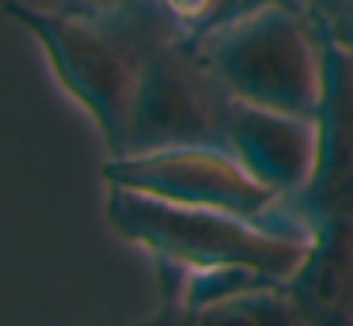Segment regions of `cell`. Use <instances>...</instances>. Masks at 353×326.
Masks as SVG:
<instances>
[{"label":"cell","instance_id":"6da1fadb","mask_svg":"<svg viewBox=\"0 0 353 326\" xmlns=\"http://www.w3.org/2000/svg\"><path fill=\"white\" fill-rule=\"evenodd\" d=\"M4 15L39 42L57 83L95 121L107 152L122 156L145 53L168 27L156 8L137 0L114 15H77L27 0H4Z\"/></svg>","mask_w":353,"mask_h":326},{"label":"cell","instance_id":"7a4b0ae2","mask_svg":"<svg viewBox=\"0 0 353 326\" xmlns=\"http://www.w3.org/2000/svg\"><path fill=\"white\" fill-rule=\"evenodd\" d=\"M103 212L114 235L152 254L156 265H175L186 273L243 269L285 281L312 247V227L304 220L274 227L262 216L179 205L125 186H107Z\"/></svg>","mask_w":353,"mask_h":326},{"label":"cell","instance_id":"3957f363","mask_svg":"<svg viewBox=\"0 0 353 326\" xmlns=\"http://www.w3.org/2000/svg\"><path fill=\"white\" fill-rule=\"evenodd\" d=\"M323 27L300 4H266L201 42L232 99L315 118L323 99Z\"/></svg>","mask_w":353,"mask_h":326},{"label":"cell","instance_id":"277c9868","mask_svg":"<svg viewBox=\"0 0 353 326\" xmlns=\"http://www.w3.org/2000/svg\"><path fill=\"white\" fill-rule=\"evenodd\" d=\"M228 110L232 95L209 68L201 45L163 27L141 65L125 152L171 148V144H224Z\"/></svg>","mask_w":353,"mask_h":326},{"label":"cell","instance_id":"5b68a950","mask_svg":"<svg viewBox=\"0 0 353 326\" xmlns=\"http://www.w3.org/2000/svg\"><path fill=\"white\" fill-rule=\"evenodd\" d=\"M107 186H125L179 205H205L236 216H266L277 197L224 144H171L125 152L103 163Z\"/></svg>","mask_w":353,"mask_h":326},{"label":"cell","instance_id":"8992f818","mask_svg":"<svg viewBox=\"0 0 353 326\" xmlns=\"http://www.w3.org/2000/svg\"><path fill=\"white\" fill-rule=\"evenodd\" d=\"M327 34V30H323ZM319 152L307 186L292 201L307 227L334 216L353 220V50L338 38H323V99L315 110Z\"/></svg>","mask_w":353,"mask_h":326},{"label":"cell","instance_id":"52a82bcc","mask_svg":"<svg viewBox=\"0 0 353 326\" xmlns=\"http://www.w3.org/2000/svg\"><path fill=\"white\" fill-rule=\"evenodd\" d=\"M224 148L277 197L289 201L307 186L319 152V125L315 118L285 110H266L232 99L228 125H224Z\"/></svg>","mask_w":353,"mask_h":326},{"label":"cell","instance_id":"ba28073f","mask_svg":"<svg viewBox=\"0 0 353 326\" xmlns=\"http://www.w3.org/2000/svg\"><path fill=\"white\" fill-rule=\"evenodd\" d=\"M312 326H353V220L334 216L312 227V247L285 277Z\"/></svg>","mask_w":353,"mask_h":326},{"label":"cell","instance_id":"9c48e42d","mask_svg":"<svg viewBox=\"0 0 353 326\" xmlns=\"http://www.w3.org/2000/svg\"><path fill=\"white\" fill-rule=\"evenodd\" d=\"M141 326H312V318L285 281L251 277L201 303H160Z\"/></svg>","mask_w":353,"mask_h":326},{"label":"cell","instance_id":"30bf717a","mask_svg":"<svg viewBox=\"0 0 353 326\" xmlns=\"http://www.w3.org/2000/svg\"><path fill=\"white\" fill-rule=\"evenodd\" d=\"M163 23L175 30L179 38L201 45L209 34L221 27L243 19V15L259 12L266 4H296V0H148Z\"/></svg>","mask_w":353,"mask_h":326},{"label":"cell","instance_id":"8fae6325","mask_svg":"<svg viewBox=\"0 0 353 326\" xmlns=\"http://www.w3.org/2000/svg\"><path fill=\"white\" fill-rule=\"evenodd\" d=\"M137 4V0H57L54 8L61 12H77V15H114L122 8Z\"/></svg>","mask_w":353,"mask_h":326},{"label":"cell","instance_id":"7c38bea8","mask_svg":"<svg viewBox=\"0 0 353 326\" xmlns=\"http://www.w3.org/2000/svg\"><path fill=\"white\" fill-rule=\"evenodd\" d=\"M300 8H304L307 15H312L315 23H319V27H327L330 19H338V15L345 12V8L353 4V0H296Z\"/></svg>","mask_w":353,"mask_h":326},{"label":"cell","instance_id":"4fadbf2b","mask_svg":"<svg viewBox=\"0 0 353 326\" xmlns=\"http://www.w3.org/2000/svg\"><path fill=\"white\" fill-rule=\"evenodd\" d=\"M323 30H327L330 38H338V42H342V45H350V50H353V4L345 8V12L338 15V19H330L327 27H323Z\"/></svg>","mask_w":353,"mask_h":326}]
</instances>
